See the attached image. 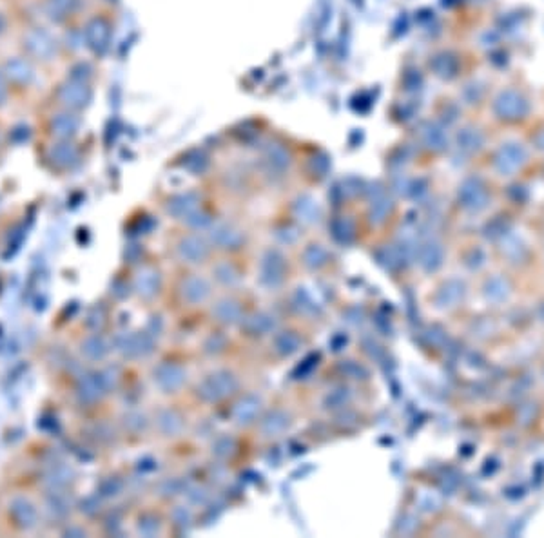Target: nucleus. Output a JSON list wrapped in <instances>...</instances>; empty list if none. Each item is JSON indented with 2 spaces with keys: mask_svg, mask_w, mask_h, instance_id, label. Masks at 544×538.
Here are the masks:
<instances>
[{
  "mask_svg": "<svg viewBox=\"0 0 544 538\" xmlns=\"http://www.w3.org/2000/svg\"><path fill=\"white\" fill-rule=\"evenodd\" d=\"M492 102V112L497 120L504 124H517L528 118L532 112L533 100L530 91L521 84H506L493 93L490 98Z\"/></svg>",
  "mask_w": 544,
  "mask_h": 538,
  "instance_id": "nucleus-1",
  "label": "nucleus"
},
{
  "mask_svg": "<svg viewBox=\"0 0 544 538\" xmlns=\"http://www.w3.org/2000/svg\"><path fill=\"white\" fill-rule=\"evenodd\" d=\"M116 386V374L113 368L84 374L76 383V397L82 404H93L100 401L111 388Z\"/></svg>",
  "mask_w": 544,
  "mask_h": 538,
  "instance_id": "nucleus-2",
  "label": "nucleus"
},
{
  "mask_svg": "<svg viewBox=\"0 0 544 538\" xmlns=\"http://www.w3.org/2000/svg\"><path fill=\"white\" fill-rule=\"evenodd\" d=\"M238 381L231 371H214L198 384V395L207 403H218L221 399L229 397L232 391H236Z\"/></svg>",
  "mask_w": 544,
  "mask_h": 538,
  "instance_id": "nucleus-3",
  "label": "nucleus"
},
{
  "mask_svg": "<svg viewBox=\"0 0 544 538\" xmlns=\"http://www.w3.org/2000/svg\"><path fill=\"white\" fill-rule=\"evenodd\" d=\"M115 348L125 359H144L155 350V341L147 332H124L115 337Z\"/></svg>",
  "mask_w": 544,
  "mask_h": 538,
  "instance_id": "nucleus-4",
  "label": "nucleus"
},
{
  "mask_svg": "<svg viewBox=\"0 0 544 538\" xmlns=\"http://www.w3.org/2000/svg\"><path fill=\"white\" fill-rule=\"evenodd\" d=\"M8 513L13 524L22 531L35 529L38 524V507L31 498L24 497V495H15L9 498Z\"/></svg>",
  "mask_w": 544,
  "mask_h": 538,
  "instance_id": "nucleus-5",
  "label": "nucleus"
},
{
  "mask_svg": "<svg viewBox=\"0 0 544 538\" xmlns=\"http://www.w3.org/2000/svg\"><path fill=\"white\" fill-rule=\"evenodd\" d=\"M185 377H187V374H185L184 366L177 363H169V361L160 363L152 370V381L164 394H174L177 390H180L185 383Z\"/></svg>",
  "mask_w": 544,
  "mask_h": 538,
  "instance_id": "nucleus-6",
  "label": "nucleus"
},
{
  "mask_svg": "<svg viewBox=\"0 0 544 538\" xmlns=\"http://www.w3.org/2000/svg\"><path fill=\"white\" fill-rule=\"evenodd\" d=\"M24 46L28 48L29 55L36 56V58L41 60H49L56 53L55 40L51 38V35H49L48 31L38 28L26 33Z\"/></svg>",
  "mask_w": 544,
  "mask_h": 538,
  "instance_id": "nucleus-7",
  "label": "nucleus"
},
{
  "mask_svg": "<svg viewBox=\"0 0 544 538\" xmlns=\"http://www.w3.org/2000/svg\"><path fill=\"white\" fill-rule=\"evenodd\" d=\"M177 252L185 263H202L209 255V247L198 234H187L177 243Z\"/></svg>",
  "mask_w": 544,
  "mask_h": 538,
  "instance_id": "nucleus-8",
  "label": "nucleus"
},
{
  "mask_svg": "<svg viewBox=\"0 0 544 538\" xmlns=\"http://www.w3.org/2000/svg\"><path fill=\"white\" fill-rule=\"evenodd\" d=\"M285 258L278 250H271L261 259V281L267 287H278L285 279Z\"/></svg>",
  "mask_w": 544,
  "mask_h": 538,
  "instance_id": "nucleus-9",
  "label": "nucleus"
},
{
  "mask_svg": "<svg viewBox=\"0 0 544 538\" xmlns=\"http://www.w3.org/2000/svg\"><path fill=\"white\" fill-rule=\"evenodd\" d=\"M180 294L182 299L187 301L189 305H200L211 295V285L207 279L200 278V275H189L182 281Z\"/></svg>",
  "mask_w": 544,
  "mask_h": 538,
  "instance_id": "nucleus-10",
  "label": "nucleus"
},
{
  "mask_svg": "<svg viewBox=\"0 0 544 538\" xmlns=\"http://www.w3.org/2000/svg\"><path fill=\"white\" fill-rule=\"evenodd\" d=\"M78 352L84 359L91 361V363H100L111 352V344L108 339L100 334H91L84 337L78 344Z\"/></svg>",
  "mask_w": 544,
  "mask_h": 538,
  "instance_id": "nucleus-11",
  "label": "nucleus"
},
{
  "mask_svg": "<svg viewBox=\"0 0 544 538\" xmlns=\"http://www.w3.org/2000/svg\"><path fill=\"white\" fill-rule=\"evenodd\" d=\"M261 410V401L256 395H245L234 404L231 415L232 421L238 424V426H247V424L254 423L256 417L260 415Z\"/></svg>",
  "mask_w": 544,
  "mask_h": 538,
  "instance_id": "nucleus-12",
  "label": "nucleus"
},
{
  "mask_svg": "<svg viewBox=\"0 0 544 538\" xmlns=\"http://www.w3.org/2000/svg\"><path fill=\"white\" fill-rule=\"evenodd\" d=\"M132 288L140 297L149 299L157 294L160 288V274L152 267H142L140 270L135 274L132 279Z\"/></svg>",
  "mask_w": 544,
  "mask_h": 538,
  "instance_id": "nucleus-13",
  "label": "nucleus"
},
{
  "mask_svg": "<svg viewBox=\"0 0 544 538\" xmlns=\"http://www.w3.org/2000/svg\"><path fill=\"white\" fill-rule=\"evenodd\" d=\"M241 232L229 223H218L209 232V241L220 248H236L241 243Z\"/></svg>",
  "mask_w": 544,
  "mask_h": 538,
  "instance_id": "nucleus-14",
  "label": "nucleus"
},
{
  "mask_svg": "<svg viewBox=\"0 0 544 538\" xmlns=\"http://www.w3.org/2000/svg\"><path fill=\"white\" fill-rule=\"evenodd\" d=\"M58 98H61L62 104L68 105V107H71V109L82 107V105H85V102H88V98H89L88 85L76 84V82H71V84L62 85Z\"/></svg>",
  "mask_w": 544,
  "mask_h": 538,
  "instance_id": "nucleus-15",
  "label": "nucleus"
},
{
  "mask_svg": "<svg viewBox=\"0 0 544 538\" xmlns=\"http://www.w3.org/2000/svg\"><path fill=\"white\" fill-rule=\"evenodd\" d=\"M49 158H51V162L56 165V167L68 169L76 162L78 152H76L75 145H73L71 142L62 139V142H58V144H55L51 149H49Z\"/></svg>",
  "mask_w": 544,
  "mask_h": 538,
  "instance_id": "nucleus-16",
  "label": "nucleus"
},
{
  "mask_svg": "<svg viewBox=\"0 0 544 538\" xmlns=\"http://www.w3.org/2000/svg\"><path fill=\"white\" fill-rule=\"evenodd\" d=\"M212 314L216 315L218 321L224 325L238 323L241 319V305L238 303L236 299H220V301L214 305V308H212Z\"/></svg>",
  "mask_w": 544,
  "mask_h": 538,
  "instance_id": "nucleus-17",
  "label": "nucleus"
},
{
  "mask_svg": "<svg viewBox=\"0 0 544 538\" xmlns=\"http://www.w3.org/2000/svg\"><path fill=\"white\" fill-rule=\"evenodd\" d=\"M76 131H78V120L69 112L56 115L51 120V132L58 139H69L76 134Z\"/></svg>",
  "mask_w": 544,
  "mask_h": 538,
  "instance_id": "nucleus-18",
  "label": "nucleus"
},
{
  "mask_svg": "<svg viewBox=\"0 0 544 538\" xmlns=\"http://www.w3.org/2000/svg\"><path fill=\"white\" fill-rule=\"evenodd\" d=\"M157 426L158 430H160V433H164L165 437H172V435H177L182 431V428H184V418L174 410H162L160 413L157 415Z\"/></svg>",
  "mask_w": 544,
  "mask_h": 538,
  "instance_id": "nucleus-19",
  "label": "nucleus"
},
{
  "mask_svg": "<svg viewBox=\"0 0 544 538\" xmlns=\"http://www.w3.org/2000/svg\"><path fill=\"white\" fill-rule=\"evenodd\" d=\"M197 204H198V199L192 194L177 196V198H172L171 201H169L167 212L178 219L180 218L187 219L189 216L197 212Z\"/></svg>",
  "mask_w": 544,
  "mask_h": 538,
  "instance_id": "nucleus-20",
  "label": "nucleus"
},
{
  "mask_svg": "<svg viewBox=\"0 0 544 538\" xmlns=\"http://www.w3.org/2000/svg\"><path fill=\"white\" fill-rule=\"evenodd\" d=\"M6 75H8L13 82H16V84H29L35 73H33V68L28 60L13 58L8 60V64H6Z\"/></svg>",
  "mask_w": 544,
  "mask_h": 538,
  "instance_id": "nucleus-21",
  "label": "nucleus"
},
{
  "mask_svg": "<svg viewBox=\"0 0 544 538\" xmlns=\"http://www.w3.org/2000/svg\"><path fill=\"white\" fill-rule=\"evenodd\" d=\"M287 426H288V415L285 413V411L276 410V411H271V413L263 418V423H261V431L265 433V437H276V435H280Z\"/></svg>",
  "mask_w": 544,
  "mask_h": 538,
  "instance_id": "nucleus-22",
  "label": "nucleus"
},
{
  "mask_svg": "<svg viewBox=\"0 0 544 538\" xmlns=\"http://www.w3.org/2000/svg\"><path fill=\"white\" fill-rule=\"evenodd\" d=\"M274 350L280 355L287 357V355H293L294 352H298L300 348V337H298L294 332H280V334L274 337Z\"/></svg>",
  "mask_w": 544,
  "mask_h": 538,
  "instance_id": "nucleus-23",
  "label": "nucleus"
},
{
  "mask_svg": "<svg viewBox=\"0 0 544 538\" xmlns=\"http://www.w3.org/2000/svg\"><path fill=\"white\" fill-rule=\"evenodd\" d=\"M108 36H109L108 26H105L102 20H93L88 28L89 46H91L93 49H96V51H100L102 48L108 46L105 44V42H108Z\"/></svg>",
  "mask_w": 544,
  "mask_h": 538,
  "instance_id": "nucleus-24",
  "label": "nucleus"
},
{
  "mask_svg": "<svg viewBox=\"0 0 544 538\" xmlns=\"http://www.w3.org/2000/svg\"><path fill=\"white\" fill-rule=\"evenodd\" d=\"M46 510L55 518H62L64 515H68L69 504L66 495L62 491H49L48 498H46Z\"/></svg>",
  "mask_w": 544,
  "mask_h": 538,
  "instance_id": "nucleus-25",
  "label": "nucleus"
},
{
  "mask_svg": "<svg viewBox=\"0 0 544 538\" xmlns=\"http://www.w3.org/2000/svg\"><path fill=\"white\" fill-rule=\"evenodd\" d=\"M71 480V471L64 466H55L46 473V482L51 491H62Z\"/></svg>",
  "mask_w": 544,
  "mask_h": 538,
  "instance_id": "nucleus-26",
  "label": "nucleus"
},
{
  "mask_svg": "<svg viewBox=\"0 0 544 538\" xmlns=\"http://www.w3.org/2000/svg\"><path fill=\"white\" fill-rule=\"evenodd\" d=\"M247 328L252 332V334H256V335L271 334V332L274 330V317H272L271 314H265V312L254 314L252 317H249Z\"/></svg>",
  "mask_w": 544,
  "mask_h": 538,
  "instance_id": "nucleus-27",
  "label": "nucleus"
},
{
  "mask_svg": "<svg viewBox=\"0 0 544 538\" xmlns=\"http://www.w3.org/2000/svg\"><path fill=\"white\" fill-rule=\"evenodd\" d=\"M305 265L310 268H321L327 263V250L321 245H308L303 254Z\"/></svg>",
  "mask_w": 544,
  "mask_h": 538,
  "instance_id": "nucleus-28",
  "label": "nucleus"
},
{
  "mask_svg": "<svg viewBox=\"0 0 544 538\" xmlns=\"http://www.w3.org/2000/svg\"><path fill=\"white\" fill-rule=\"evenodd\" d=\"M238 272L229 263H220L216 267V279H220L224 285H234L238 281Z\"/></svg>",
  "mask_w": 544,
  "mask_h": 538,
  "instance_id": "nucleus-29",
  "label": "nucleus"
},
{
  "mask_svg": "<svg viewBox=\"0 0 544 538\" xmlns=\"http://www.w3.org/2000/svg\"><path fill=\"white\" fill-rule=\"evenodd\" d=\"M138 531H140L142 534L158 533V531H160V522H158V518L149 517V515L142 517L140 522H138Z\"/></svg>",
  "mask_w": 544,
  "mask_h": 538,
  "instance_id": "nucleus-30",
  "label": "nucleus"
},
{
  "mask_svg": "<svg viewBox=\"0 0 544 538\" xmlns=\"http://www.w3.org/2000/svg\"><path fill=\"white\" fill-rule=\"evenodd\" d=\"M69 4H71V0H49V15L55 19V13H61Z\"/></svg>",
  "mask_w": 544,
  "mask_h": 538,
  "instance_id": "nucleus-31",
  "label": "nucleus"
},
{
  "mask_svg": "<svg viewBox=\"0 0 544 538\" xmlns=\"http://www.w3.org/2000/svg\"><path fill=\"white\" fill-rule=\"evenodd\" d=\"M4 100H6V82L4 78H2V75H0V104H2Z\"/></svg>",
  "mask_w": 544,
  "mask_h": 538,
  "instance_id": "nucleus-32",
  "label": "nucleus"
}]
</instances>
